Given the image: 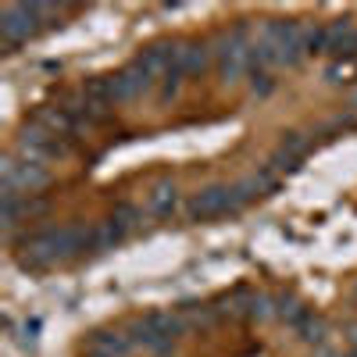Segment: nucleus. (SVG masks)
Wrapping results in <instances>:
<instances>
[{
	"label": "nucleus",
	"instance_id": "f257e3e1",
	"mask_svg": "<svg viewBox=\"0 0 357 357\" xmlns=\"http://www.w3.org/2000/svg\"><path fill=\"white\" fill-rule=\"evenodd\" d=\"M54 15H57L54 4H8L0 11V40H4L8 50H15L33 40L47 25L43 18H54Z\"/></svg>",
	"mask_w": 357,
	"mask_h": 357
},
{
	"label": "nucleus",
	"instance_id": "f03ea898",
	"mask_svg": "<svg viewBox=\"0 0 357 357\" xmlns=\"http://www.w3.org/2000/svg\"><path fill=\"white\" fill-rule=\"evenodd\" d=\"M261 40L279 50V65H286V68L304 65L307 50H304V25L301 22H264Z\"/></svg>",
	"mask_w": 357,
	"mask_h": 357
},
{
	"label": "nucleus",
	"instance_id": "7ed1b4c3",
	"mask_svg": "<svg viewBox=\"0 0 357 357\" xmlns=\"http://www.w3.org/2000/svg\"><path fill=\"white\" fill-rule=\"evenodd\" d=\"M186 215H190V222H211L222 215H236L232 211V186H204L200 193L190 197Z\"/></svg>",
	"mask_w": 357,
	"mask_h": 357
},
{
	"label": "nucleus",
	"instance_id": "20e7f679",
	"mask_svg": "<svg viewBox=\"0 0 357 357\" xmlns=\"http://www.w3.org/2000/svg\"><path fill=\"white\" fill-rule=\"evenodd\" d=\"M111 82H114V100H118V104L139 100V97H146V93H151V89L158 86V79H154V75H146L136 61H132V65H126L122 72H114V75H111Z\"/></svg>",
	"mask_w": 357,
	"mask_h": 357
},
{
	"label": "nucleus",
	"instance_id": "39448f33",
	"mask_svg": "<svg viewBox=\"0 0 357 357\" xmlns=\"http://www.w3.org/2000/svg\"><path fill=\"white\" fill-rule=\"evenodd\" d=\"M136 347V340L122 329H104V333H93L89 340V354L93 357H129Z\"/></svg>",
	"mask_w": 357,
	"mask_h": 357
},
{
	"label": "nucleus",
	"instance_id": "423d86ee",
	"mask_svg": "<svg viewBox=\"0 0 357 357\" xmlns=\"http://www.w3.org/2000/svg\"><path fill=\"white\" fill-rule=\"evenodd\" d=\"M329 57H336V61L357 57V25L350 18H340L329 25Z\"/></svg>",
	"mask_w": 357,
	"mask_h": 357
},
{
	"label": "nucleus",
	"instance_id": "0eeeda50",
	"mask_svg": "<svg viewBox=\"0 0 357 357\" xmlns=\"http://www.w3.org/2000/svg\"><path fill=\"white\" fill-rule=\"evenodd\" d=\"M136 325H139V329H146V333H158V336H165V340H178V336L186 333L183 318H178L175 311H151L146 318H139Z\"/></svg>",
	"mask_w": 357,
	"mask_h": 357
},
{
	"label": "nucleus",
	"instance_id": "6e6552de",
	"mask_svg": "<svg viewBox=\"0 0 357 357\" xmlns=\"http://www.w3.org/2000/svg\"><path fill=\"white\" fill-rule=\"evenodd\" d=\"M178 211V190H175V183H158L154 190H151V197H146V215H154V218H172Z\"/></svg>",
	"mask_w": 357,
	"mask_h": 357
},
{
	"label": "nucleus",
	"instance_id": "1a4fd4ad",
	"mask_svg": "<svg viewBox=\"0 0 357 357\" xmlns=\"http://www.w3.org/2000/svg\"><path fill=\"white\" fill-rule=\"evenodd\" d=\"M136 65H139L146 75L161 79V75L172 68V43H154V47L139 50V54H136Z\"/></svg>",
	"mask_w": 357,
	"mask_h": 357
},
{
	"label": "nucleus",
	"instance_id": "9d476101",
	"mask_svg": "<svg viewBox=\"0 0 357 357\" xmlns=\"http://www.w3.org/2000/svg\"><path fill=\"white\" fill-rule=\"evenodd\" d=\"M215 61V50L207 43H183V72L186 79H200Z\"/></svg>",
	"mask_w": 357,
	"mask_h": 357
},
{
	"label": "nucleus",
	"instance_id": "9b49d317",
	"mask_svg": "<svg viewBox=\"0 0 357 357\" xmlns=\"http://www.w3.org/2000/svg\"><path fill=\"white\" fill-rule=\"evenodd\" d=\"M257 197H264V186H261V178L257 175H243L240 183H232V211L240 215L247 204H254Z\"/></svg>",
	"mask_w": 357,
	"mask_h": 357
},
{
	"label": "nucleus",
	"instance_id": "f8f14e48",
	"mask_svg": "<svg viewBox=\"0 0 357 357\" xmlns=\"http://www.w3.org/2000/svg\"><path fill=\"white\" fill-rule=\"evenodd\" d=\"M247 65H250V72H272V68H279V50L264 40H254V47L247 54Z\"/></svg>",
	"mask_w": 357,
	"mask_h": 357
},
{
	"label": "nucleus",
	"instance_id": "ddd939ff",
	"mask_svg": "<svg viewBox=\"0 0 357 357\" xmlns=\"http://www.w3.org/2000/svg\"><path fill=\"white\" fill-rule=\"evenodd\" d=\"M293 333L301 336V343H307V347H314V350H318V347H325V340H329V325H325V321L311 311L301 325H296Z\"/></svg>",
	"mask_w": 357,
	"mask_h": 357
},
{
	"label": "nucleus",
	"instance_id": "4468645a",
	"mask_svg": "<svg viewBox=\"0 0 357 357\" xmlns=\"http://www.w3.org/2000/svg\"><path fill=\"white\" fill-rule=\"evenodd\" d=\"M82 97L89 104H114V82L111 75H93L82 82Z\"/></svg>",
	"mask_w": 357,
	"mask_h": 357
},
{
	"label": "nucleus",
	"instance_id": "2eb2a0df",
	"mask_svg": "<svg viewBox=\"0 0 357 357\" xmlns=\"http://www.w3.org/2000/svg\"><path fill=\"white\" fill-rule=\"evenodd\" d=\"M126 236H129V229L107 215L104 222H97V250H114L118 243L126 240Z\"/></svg>",
	"mask_w": 357,
	"mask_h": 357
},
{
	"label": "nucleus",
	"instance_id": "dca6fc26",
	"mask_svg": "<svg viewBox=\"0 0 357 357\" xmlns=\"http://www.w3.org/2000/svg\"><path fill=\"white\" fill-rule=\"evenodd\" d=\"M183 82H186V72H183V68H168V72L158 79V100H161V104L175 100L178 89H183Z\"/></svg>",
	"mask_w": 357,
	"mask_h": 357
},
{
	"label": "nucleus",
	"instance_id": "f3484780",
	"mask_svg": "<svg viewBox=\"0 0 357 357\" xmlns=\"http://www.w3.org/2000/svg\"><path fill=\"white\" fill-rule=\"evenodd\" d=\"M304 311H307V307H304L301 301H296L293 293H279V296H275V318H279V321H286L289 329H293V321L301 318Z\"/></svg>",
	"mask_w": 357,
	"mask_h": 357
},
{
	"label": "nucleus",
	"instance_id": "a211bd4d",
	"mask_svg": "<svg viewBox=\"0 0 357 357\" xmlns=\"http://www.w3.org/2000/svg\"><path fill=\"white\" fill-rule=\"evenodd\" d=\"M304 50H307V57L329 54V25H307L304 29Z\"/></svg>",
	"mask_w": 357,
	"mask_h": 357
},
{
	"label": "nucleus",
	"instance_id": "6ab92c4d",
	"mask_svg": "<svg viewBox=\"0 0 357 357\" xmlns=\"http://www.w3.org/2000/svg\"><path fill=\"white\" fill-rule=\"evenodd\" d=\"M111 218H114V222H122V225L132 232V229L143 222V207L132 204V200H118V204H114V211H111Z\"/></svg>",
	"mask_w": 357,
	"mask_h": 357
},
{
	"label": "nucleus",
	"instance_id": "aec40b11",
	"mask_svg": "<svg viewBox=\"0 0 357 357\" xmlns=\"http://www.w3.org/2000/svg\"><path fill=\"white\" fill-rule=\"evenodd\" d=\"M247 79H250V93H254L257 100L272 97L275 89H279V79H275V72H250Z\"/></svg>",
	"mask_w": 357,
	"mask_h": 357
},
{
	"label": "nucleus",
	"instance_id": "412c9836",
	"mask_svg": "<svg viewBox=\"0 0 357 357\" xmlns=\"http://www.w3.org/2000/svg\"><path fill=\"white\" fill-rule=\"evenodd\" d=\"M279 146H282L286 154H293L296 161H304L307 151H311V139H307L304 132H296V129H293V132H282V143H279Z\"/></svg>",
	"mask_w": 357,
	"mask_h": 357
},
{
	"label": "nucleus",
	"instance_id": "4be33fe9",
	"mask_svg": "<svg viewBox=\"0 0 357 357\" xmlns=\"http://www.w3.org/2000/svg\"><path fill=\"white\" fill-rule=\"evenodd\" d=\"M301 165H304V161H296L293 154H286L282 146H279V151H275L272 158H268V168H272V172H275L279 178H282V175H289V172H296V168H301Z\"/></svg>",
	"mask_w": 357,
	"mask_h": 357
},
{
	"label": "nucleus",
	"instance_id": "5701e85b",
	"mask_svg": "<svg viewBox=\"0 0 357 357\" xmlns=\"http://www.w3.org/2000/svg\"><path fill=\"white\" fill-rule=\"evenodd\" d=\"M18 340H22V347H33V343L40 340V318H25V321H22V336H18Z\"/></svg>",
	"mask_w": 357,
	"mask_h": 357
},
{
	"label": "nucleus",
	"instance_id": "b1692460",
	"mask_svg": "<svg viewBox=\"0 0 357 357\" xmlns=\"http://www.w3.org/2000/svg\"><path fill=\"white\" fill-rule=\"evenodd\" d=\"M325 82H329V86H343V82H350V79H347L343 61H333L329 68H325Z\"/></svg>",
	"mask_w": 357,
	"mask_h": 357
},
{
	"label": "nucleus",
	"instance_id": "393cba45",
	"mask_svg": "<svg viewBox=\"0 0 357 357\" xmlns=\"http://www.w3.org/2000/svg\"><path fill=\"white\" fill-rule=\"evenodd\" d=\"M343 336H347L350 350H357V321H347V325H343Z\"/></svg>",
	"mask_w": 357,
	"mask_h": 357
},
{
	"label": "nucleus",
	"instance_id": "a878e982",
	"mask_svg": "<svg viewBox=\"0 0 357 357\" xmlns=\"http://www.w3.org/2000/svg\"><path fill=\"white\" fill-rule=\"evenodd\" d=\"M354 114H357V89H354Z\"/></svg>",
	"mask_w": 357,
	"mask_h": 357
},
{
	"label": "nucleus",
	"instance_id": "bb28decb",
	"mask_svg": "<svg viewBox=\"0 0 357 357\" xmlns=\"http://www.w3.org/2000/svg\"><path fill=\"white\" fill-rule=\"evenodd\" d=\"M354 301H357V282H354Z\"/></svg>",
	"mask_w": 357,
	"mask_h": 357
}]
</instances>
